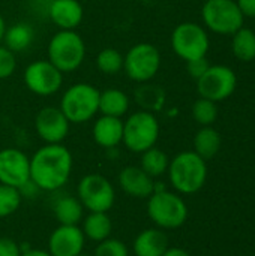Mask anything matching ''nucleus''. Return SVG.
Returning <instances> with one entry per match:
<instances>
[{
    "label": "nucleus",
    "instance_id": "nucleus-1",
    "mask_svg": "<svg viewBox=\"0 0 255 256\" xmlns=\"http://www.w3.org/2000/svg\"><path fill=\"white\" fill-rule=\"evenodd\" d=\"M72 154L62 144H45L30 159V182L41 190L54 192L66 184Z\"/></svg>",
    "mask_w": 255,
    "mask_h": 256
},
{
    "label": "nucleus",
    "instance_id": "nucleus-2",
    "mask_svg": "<svg viewBox=\"0 0 255 256\" xmlns=\"http://www.w3.org/2000/svg\"><path fill=\"white\" fill-rule=\"evenodd\" d=\"M168 176L173 188L180 194L198 192L207 178L206 160L195 152L179 153L168 165Z\"/></svg>",
    "mask_w": 255,
    "mask_h": 256
},
{
    "label": "nucleus",
    "instance_id": "nucleus-3",
    "mask_svg": "<svg viewBox=\"0 0 255 256\" xmlns=\"http://www.w3.org/2000/svg\"><path fill=\"white\" fill-rule=\"evenodd\" d=\"M86 57V44L75 30H59L48 44V60L62 72H74Z\"/></svg>",
    "mask_w": 255,
    "mask_h": 256
},
{
    "label": "nucleus",
    "instance_id": "nucleus-4",
    "mask_svg": "<svg viewBox=\"0 0 255 256\" xmlns=\"http://www.w3.org/2000/svg\"><path fill=\"white\" fill-rule=\"evenodd\" d=\"M99 93L101 92L92 84H74L63 93L59 108L69 123H86L99 111Z\"/></svg>",
    "mask_w": 255,
    "mask_h": 256
},
{
    "label": "nucleus",
    "instance_id": "nucleus-5",
    "mask_svg": "<svg viewBox=\"0 0 255 256\" xmlns=\"http://www.w3.org/2000/svg\"><path fill=\"white\" fill-rule=\"evenodd\" d=\"M147 214L156 226L164 230H176L186 222L188 207L179 195L162 189L155 190L149 196Z\"/></svg>",
    "mask_w": 255,
    "mask_h": 256
},
{
    "label": "nucleus",
    "instance_id": "nucleus-6",
    "mask_svg": "<svg viewBox=\"0 0 255 256\" xmlns=\"http://www.w3.org/2000/svg\"><path fill=\"white\" fill-rule=\"evenodd\" d=\"M159 136V123L153 112L137 111L123 122L122 142L134 153H143L155 147Z\"/></svg>",
    "mask_w": 255,
    "mask_h": 256
},
{
    "label": "nucleus",
    "instance_id": "nucleus-7",
    "mask_svg": "<svg viewBox=\"0 0 255 256\" xmlns=\"http://www.w3.org/2000/svg\"><path fill=\"white\" fill-rule=\"evenodd\" d=\"M161 68V52L149 42L135 44L123 56V70L135 82L150 81Z\"/></svg>",
    "mask_w": 255,
    "mask_h": 256
},
{
    "label": "nucleus",
    "instance_id": "nucleus-8",
    "mask_svg": "<svg viewBox=\"0 0 255 256\" xmlns=\"http://www.w3.org/2000/svg\"><path fill=\"white\" fill-rule=\"evenodd\" d=\"M201 16L209 30L218 34H234L243 27V14L234 0H207Z\"/></svg>",
    "mask_w": 255,
    "mask_h": 256
},
{
    "label": "nucleus",
    "instance_id": "nucleus-9",
    "mask_svg": "<svg viewBox=\"0 0 255 256\" xmlns=\"http://www.w3.org/2000/svg\"><path fill=\"white\" fill-rule=\"evenodd\" d=\"M78 200L90 213H107L114 206L113 184L101 174H87L78 183Z\"/></svg>",
    "mask_w": 255,
    "mask_h": 256
},
{
    "label": "nucleus",
    "instance_id": "nucleus-10",
    "mask_svg": "<svg viewBox=\"0 0 255 256\" xmlns=\"http://www.w3.org/2000/svg\"><path fill=\"white\" fill-rule=\"evenodd\" d=\"M209 45L210 40L206 30L195 22H182L171 33L173 51L185 62L206 57Z\"/></svg>",
    "mask_w": 255,
    "mask_h": 256
},
{
    "label": "nucleus",
    "instance_id": "nucleus-11",
    "mask_svg": "<svg viewBox=\"0 0 255 256\" xmlns=\"http://www.w3.org/2000/svg\"><path fill=\"white\" fill-rule=\"evenodd\" d=\"M237 86L236 74L231 68L224 64L209 66L201 78L197 80V92L200 98L210 99L213 102L230 98Z\"/></svg>",
    "mask_w": 255,
    "mask_h": 256
},
{
    "label": "nucleus",
    "instance_id": "nucleus-12",
    "mask_svg": "<svg viewBox=\"0 0 255 256\" xmlns=\"http://www.w3.org/2000/svg\"><path fill=\"white\" fill-rule=\"evenodd\" d=\"M26 87L38 96H51L63 84V74L50 60H36L24 70Z\"/></svg>",
    "mask_w": 255,
    "mask_h": 256
},
{
    "label": "nucleus",
    "instance_id": "nucleus-13",
    "mask_svg": "<svg viewBox=\"0 0 255 256\" xmlns=\"http://www.w3.org/2000/svg\"><path fill=\"white\" fill-rule=\"evenodd\" d=\"M30 182V159L18 148L0 150V183L21 189Z\"/></svg>",
    "mask_w": 255,
    "mask_h": 256
},
{
    "label": "nucleus",
    "instance_id": "nucleus-14",
    "mask_svg": "<svg viewBox=\"0 0 255 256\" xmlns=\"http://www.w3.org/2000/svg\"><path fill=\"white\" fill-rule=\"evenodd\" d=\"M35 129L47 144H60L69 132V120L57 106L42 108L35 118Z\"/></svg>",
    "mask_w": 255,
    "mask_h": 256
},
{
    "label": "nucleus",
    "instance_id": "nucleus-15",
    "mask_svg": "<svg viewBox=\"0 0 255 256\" xmlns=\"http://www.w3.org/2000/svg\"><path fill=\"white\" fill-rule=\"evenodd\" d=\"M84 242L86 237L78 225H60L50 236L48 252L51 256H78Z\"/></svg>",
    "mask_w": 255,
    "mask_h": 256
},
{
    "label": "nucleus",
    "instance_id": "nucleus-16",
    "mask_svg": "<svg viewBox=\"0 0 255 256\" xmlns=\"http://www.w3.org/2000/svg\"><path fill=\"white\" fill-rule=\"evenodd\" d=\"M48 16L60 30H75L83 21L84 9L78 0H51Z\"/></svg>",
    "mask_w": 255,
    "mask_h": 256
},
{
    "label": "nucleus",
    "instance_id": "nucleus-17",
    "mask_svg": "<svg viewBox=\"0 0 255 256\" xmlns=\"http://www.w3.org/2000/svg\"><path fill=\"white\" fill-rule=\"evenodd\" d=\"M119 184L125 194L134 198H149L155 192L153 178L140 166H126L119 174Z\"/></svg>",
    "mask_w": 255,
    "mask_h": 256
},
{
    "label": "nucleus",
    "instance_id": "nucleus-18",
    "mask_svg": "<svg viewBox=\"0 0 255 256\" xmlns=\"http://www.w3.org/2000/svg\"><path fill=\"white\" fill-rule=\"evenodd\" d=\"M93 140L104 148H114L123 140V120L111 116H101L93 124Z\"/></svg>",
    "mask_w": 255,
    "mask_h": 256
},
{
    "label": "nucleus",
    "instance_id": "nucleus-19",
    "mask_svg": "<svg viewBox=\"0 0 255 256\" xmlns=\"http://www.w3.org/2000/svg\"><path fill=\"white\" fill-rule=\"evenodd\" d=\"M168 249V237L158 228L141 231L134 240L135 256H162Z\"/></svg>",
    "mask_w": 255,
    "mask_h": 256
},
{
    "label": "nucleus",
    "instance_id": "nucleus-20",
    "mask_svg": "<svg viewBox=\"0 0 255 256\" xmlns=\"http://www.w3.org/2000/svg\"><path fill=\"white\" fill-rule=\"evenodd\" d=\"M129 110V98L119 88H107L99 93V112L122 118Z\"/></svg>",
    "mask_w": 255,
    "mask_h": 256
},
{
    "label": "nucleus",
    "instance_id": "nucleus-21",
    "mask_svg": "<svg viewBox=\"0 0 255 256\" xmlns=\"http://www.w3.org/2000/svg\"><path fill=\"white\" fill-rule=\"evenodd\" d=\"M134 98H135L137 105L143 111H149V112L161 111L162 106L165 105V92H164V88L159 87V86H155V84H149V81L141 82L135 88Z\"/></svg>",
    "mask_w": 255,
    "mask_h": 256
},
{
    "label": "nucleus",
    "instance_id": "nucleus-22",
    "mask_svg": "<svg viewBox=\"0 0 255 256\" xmlns=\"http://www.w3.org/2000/svg\"><path fill=\"white\" fill-rule=\"evenodd\" d=\"M221 135L210 126H204L194 136V152L204 160L212 159L221 148Z\"/></svg>",
    "mask_w": 255,
    "mask_h": 256
},
{
    "label": "nucleus",
    "instance_id": "nucleus-23",
    "mask_svg": "<svg viewBox=\"0 0 255 256\" xmlns=\"http://www.w3.org/2000/svg\"><path fill=\"white\" fill-rule=\"evenodd\" d=\"M83 204L74 196H63L54 204V216L60 225H78L83 220Z\"/></svg>",
    "mask_w": 255,
    "mask_h": 256
},
{
    "label": "nucleus",
    "instance_id": "nucleus-24",
    "mask_svg": "<svg viewBox=\"0 0 255 256\" xmlns=\"http://www.w3.org/2000/svg\"><path fill=\"white\" fill-rule=\"evenodd\" d=\"M33 36H35V32L29 24L17 22L11 27H6L3 42H5V46L9 48L12 52H20L30 46V44L33 42Z\"/></svg>",
    "mask_w": 255,
    "mask_h": 256
},
{
    "label": "nucleus",
    "instance_id": "nucleus-25",
    "mask_svg": "<svg viewBox=\"0 0 255 256\" xmlns=\"http://www.w3.org/2000/svg\"><path fill=\"white\" fill-rule=\"evenodd\" d=\"M113 230L111 219L107 213H90L83 222V234L92 242H102L110 237Z\"/></svg>",
    "mask_w": 255,
    "mask_h": 256
},
{
    "label": "nucleus",
    "instance_id": "nucleus-26",
    "mask_svg": "<svg viewBox=\"0 0 255 256\" xmlns=\"http://www.w3.org/2000/svg\"><path fill=\"white\" fill-rule=\"evenodd\" d=\"M231 50L240 62H252L255 58V32L240 27L231 40Z\"/></svg>",
    "mask_w": 255,
    "mask_h": 256
},
{
    "label": "nucleus",
    "instance_id": "nucleus-27",
    "mask_svg": "<svg viewBox=\"0 0 255 256\" xmlns=\"http://www.w3.org/2000/svg\"><path fill=\"white\" fill-rule=\"evenodd\" d=\"M168 165H170L168 156L161 148L152 147L141 153V166L140 168L146 174H149L152 178L162 176L168 170Z\"/></svg>",
    "mask_w": 255,
    "mask_h": 256
},
{
    "label": "nucleus",
    "instance_id": "nucleus-28",
    "mask_svg": "<svg viewBox=\"0 0 255 256\" xmlns=\"http://www.w3.org/2000/svg\"><path fill=\"white\" fill-rule=\"evenodd\" d=\"M96 66L105 75H116L123 69V56L116 48H104L96 57Z\"/></svg>",
    "mask_w": 255,
    "mask_h": 256
},
{
    "label": "nucleus",
    "instance_id": "nucleus-29",
    "mask_svg": "<svg viewBox=\"0 0 255 256\" xmlns=\"http://www.w3.org/2000/svg\"><path fill=\"white\" fill-rule=\"evenodd\" d=\"M192 117L198 124L210 126L212 123H215V120L218 117L216 102L206 99V98L197 99L192 105Z\"/></svg>",
    "mask_w": 255,
    "mask_h": 256
},
{
    "label": "nucleus",
    "instance_id": "nucleus-30",
    "mask_svg": "<svg viewBox=\"0 0 255 256\" xmlns=\"http://www.w3.org/2000/svg\"><path fill=\"white\" fill-rule=\"evenodd\" d=\"M21 204V192L17 188L0 183V218L14 214Z\"/></svg>",
    "mask_w": 255,
    "mask_h": 256
},
{
    "label": "nucleus",
    "instance_id": "nucleus-31",
    "mask_svg": "<svg viewBox=\"0 0 255 256\" xmlns=\"http://www.w3.org/2000/svg\"><path fill=\"white\" fill-rule=\"evenodd\" d=\"M95 256H129L126 244L117 238H105L95 249Z\"/></svg>",
    "mask_w": 255,
    "mask_h": 256
},
{
    "label": "nucleus",
    "instance_id": "nucleus-32",
    "mask_svg": "<svg viewBox=\"0 0 255 256\" xmlns=\"http://www.w3.org/2000/svg\"><path fill=\"white\" fill-rule=\"evenodd\" d=\"M17 69L15 52L0 44V80L9 78Z\"/></svg>",
    "mask_w": 255,
    "mask_h": 256
},
{
    "label": "nucleus",
    "instance_id": "nucleus-33",
    "mask_svg": "<svg viewBox=\"0 0 255 256\" xmlns=\"http://www.w3.org/2000/svg\"><path fill=\"white\" fill-rule=\"evenodd\" d=\"M209 66H210V63L207 62L206 57H200V58H194V60L186 62V70L194 80L201 78L204 75V72L209 69Z\"/></svg>",
    "mask_w": 255,
    "mask_h": 256
},
{
    "label": "nucleus",
    "instance_id": "nucleus-34",
    "mask_svg": "<svg viewBox=\"0 0 255 256\" xmlns=\"http://www.w3.org/2000/svg\"><path fill=\"white\" fill-rule=\"evenodd\" d=\"M0 256H21V249L18 243L9 237L0 238Z\"/></svg>",
    "mask_w": 255,
    "mask_h": 256
},
{
    "label": "nucleus",
    "instance_id": "nucleus-35",
    "mask_svg": "<svg viewBox=\"0 0 255 256\" xmlns=\"http://www.w3.org/2000/svg\"><path fill=\"white\" fill-rule=\"evenodd\" d=\"M236 4L239 6L240 12L243 14V16H255V0H234Z\"/></svg>",
    "mask_w": 255,
    "mask_h": 256
},
{
    "label": "nucleus",
    "instance_id": "nucleus-36",
    "mask_svg": "<svg viewBox=\"0 0 255 256\" xmlns=\"http://www.w3.org/2000/svg\"><path fill=\"white\" fill-rule=\"evenodd\" d=\"M162 256H189V254L183 249H179V248H168Z\"/></svg>",
    "mask_w": 255,
    "mask_h": 256
},
{
    "label": "nucleus",
    "instance_id": "nucleus-37",
    "mask_svg": "<svg viewBox=\"0 0 255 256\" xmlns=\"http://www.w3.org/2000/svg\"><path fill=\"white\" fill-rule=\"evenodd\" d=\"M21 256H51L50 252H45V250H38V249H30L24 254H21Z\"/></svg>",
    "mask_w": 255,
    "mask_h": 256
},
{
    "label": "nucleus",
    "instance_id": "nucleus-38",
    "mask_svg": "<svg viewBox=\"0 0 255 256\" xmlns=\"http://www.w3.org/2000/svg\"><path fill=\"white\" fill-rule=\"evenodd\" d=\"M5 32H6V22H5V18H3V16H2V14H0V44L3 42Z\"/></svg>",
    "mask_w": 255,
    "mask_h": 256
},
{
    "label": "nucleus",
    "instance_id": "nucleus-39",
    "mask_svg": "<svg viewBox=\"0 0 255 256\" xmlns=\"http://www.w3.org/2000/svg\"><path fill=\"white\" fill-rule=\"evenodd\" d=\"M78 256H89V255H84V254H80V255Z\"/></svg>",
    "mask_w": 255,
    "mask_h": 256
}]
</instances>
